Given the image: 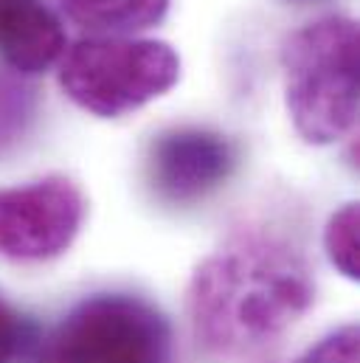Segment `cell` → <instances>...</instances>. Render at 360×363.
Masks as SVG:
<instances>
[{"label": "cell", "instance_id": "cell-1", "mask_svg": "<svg viewBox=\"0 0 360 363\" xmlns=\"http://www.w3.org/2000/svg\"><path fill=\"white\" fill-rule=\"evenodd\" d=\"M315 301L307 257L270 231H237L189 279L194 341L214 355H245L281 338Z\"/></svg>", "mask_w": 360, "mask_h": 363}, {"label": "cell", "instance_id": "cell-2", "mask_svg": "<svg viewBox=\"0 0 360 363\" xmlns=\"http://www.w3.org/2000/svg\"><path fill=\"white\" fill-rule=\"evenodd\" d=\"M284 107L293 130L313 147L352 135L358 124V23L327 14L281 43Z\"/></svg>", "mask_w": 360, "mask_h": 363}, {"label": "cell", "instance_id": "cell-3", "mask_svg": "<svg viewBox=\"0 0 360 363\" xmlns=\"http://www.w3.org/2000/svg\"><path fill=\"white\" fill-rule=\"evenodd\" d=\"M180 79L178 51L147 37H88L60 60L62 93L99 118H121L169 93Z\"/></svg>", "mask_w": 360, "mask_h": 363}, {"label": "cell", "instance_id": "cell-4", "mask_svg": "<svg viewBox=\"0 0 360 363\" xmlns=\"http://www.w3.org/2000/svg\"><path fill=\"white\" fill-rule=\"evenodd\" d=\"M37 363H175L172 324L144 296L93 293L51 327Z\"/></svg>", "mask_w": 360, "mask_h": 363}, {"label": "cell", "instance_id": "cell-5", "mask_svg": "<svg viewBox=\"0 0 360 363\" xmlns=\"http://www.w3.org/2000/svg\"><path fill=\"white\" fill-rule=\"evenodd\" d=\"M85 194L68 175H45L0 189V257L48 262L65 254L82 223Z\"/></svg>", "mask_w": 360, "mask_h": 363}, {"label": "cell", "instance_id": "cell-6", "mask_svg": "<svg viewBox=\"0 0 360 363\" xmlns=\"http://www.w3.org/2000/svg\"><path fill=\"white\" fill-rule=\"evenodd\" d=\"M237 169V144L208 127L164 130L147 155L155 194L172 206H189L217 191Z\"/></svg>", "mask_w": 360, "mask_h": 363}, {"label": "cell", "instance_id": "cell-7", "mask_svg": "<svg viewBox=\"0 0 360 363\" xmlns=\"http://www.w3.org/2000/svg\"><path fill=\"white\" fill-rule=\"evenodd\" d=\"M65 48V28L43 0H0V60L11 71L45 74Z\"/></svg>", "mask_w": 360, "mask_h": 363}, {"label": "cell", "instance_id": "cell-8", "mask_svg": "<svg viewBox=\"0 0 360 363\" xmlns=\"http://www.w3.org/2000/svg\"><path fill=\"white\" fill-rule=\"evenodd\" d=\"M60 9L96 37H130L158 26L169 11V0H60Z\"/></svg>", "mask_w": 360, "mask_h": 363}, {"label": "cell", "instance_id": "cell-9", "mask_svg": "<svg viewBox=\"0 0 360 363\" xmlns=\"http://www.w3.org/2000/svg\"><path fill=\"white\" fill-rule=\"evenodd\" d=\"M358 203L341 206L324 228V251L327 259L349 281L360 279V240H358Z\"/></svg>", "mask_w": 360, "mask_h": 363}, {"label": "cell", "instance_id": "cell-10", "mask_svg": "<svg viewBox=\"0 0 360 363\" xmlns=\"http://www.w3.org/2000/svg\"><path fill=\"white\" fill-rule=\"evenodd\" d=\"M360 333L358 324H344L338 330H330L321 335L313 347H307L301 355L290 363H360Z\"/></svg>", "mask_w": 360, "mask_h": 363}, {"label": "cell", "instance_id": "cell-11", "mask_svg": "<svg viewBox=\"0 0 360 363\" xmlns=\"http://www.w3.org/2000/svg\"><path fill=\"white\" fill-rule=\"evenodd\" d=\"M23 338H26L23 315L0 293V363H14L20 347H23Z\"/></svg>", "mask_w": 360, "mask_h": 363}, {"label": "cell", "instance_id": "cell-12", "mask_svg": "<svg viewBox=\"0 0 360 363\" xmlns=\"http://www.w3.org/2000/svg\"><path fill=\"white\" fill-rule=\"evenodd\" d=\"M287 3H315V0H287Z\"/></svg>", "mask_w": 360, "mask_h": 363}]
</instances>
